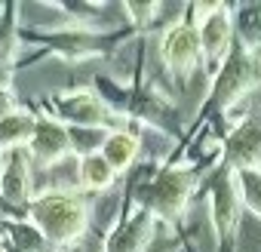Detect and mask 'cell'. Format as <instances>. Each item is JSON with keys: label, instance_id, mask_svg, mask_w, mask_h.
Returning <instances> with one entry per match:
<instances>
[{"label": "cell", "instance_id": "obj_1", "mask_svg": "<svg viewBox=\"0 0 261 252\" xmlns=\"http://www.w3.org/2000/svg\"><path fill=\"white\" fill-rule=\"evenodd\" d=\"M28 221L46 237L49 246H71L86 234L89 203L65 188L43 191L28 203Z\"/></svg>", "mask_w": 261, "mask_h": 252}, {"label": "cell", "instance_id": "obj_2", "mask_svg": "<svg viewBox=\"0 0 261 252\" xmlns=\"http://www.w3.org/2000/svg\"><path fill=\"white\" fill-rule=\"evenodd\" d=\"M197 188V169L191 163H163L145 182L136 185V203L151 209L157 221L178 224L191 206Z\"/></svg>", "mask_w": 261, "mask_h": 252}, {"label": "cell", "instance_id": "obj_3", "mask_svg": "<svg viewBox=\"0 0 261 252\" xmlns=\"http://www.w3.org/2000/svg\"><path fill=\"white\" fill-rule=\"evenodd\" d=\"M258 83H261L258 56H252V53H246L243 46L233 43L230 56L224 59V65L215 71V77L209 83V95H206L203 108L218 111L221 117H227L230 108H240V102H246V95H252Z\"/></svg>", "mask_w": 261, "mask_h": 252}, {"label": "cell", "instance_id": "obj_4", "mask_svg": "<svg viewBox=\"0 0 261 252\" xmlns=\"http://www.w3.org/2000/svg\"><path fill=\"white\" fill-rule=\"evenodd\" d=\"M191 19L200 34V49H203V65L209 77L224 65V59L233 49V16L227 4H197L191 7Z\"/></svg>", "mask_w": 261, "mask_h": 252}, {"label": "cell", "instance_id": "obj_5", "mask_svg": "<svg viewBox=\"0 0 261 252\" xmlns=\"http://www.w3.org/2000/svg\"><path fill=\"white\" fill-rule=\"evenodd\" d=\"M53 117L65 120L68 126H83V130H108V126H114V111L92 89H68V92L53 95Z\"/></svg>", "mask_w": 261, "mask_h": 252}, {"label": "cell", "instance_id": "obj_6", "mask_svg": "<svg viewBox=\"0 0 261 252\" xmlns=\"http://www.w3.org/2000/svg\"><path fill=\"white\" fill-rule=\"evenodd\" d=\"M160 59L169 68V74L178 77V80H188L194 74V68L203 59V49H200V34H197V25H194L191 16L172 22L163 31V37H160Z\"/></svg>", "mask_w": 261, "mask_h": 252}, {"label": "cell", "instance_id": "obj_7", "mask_svg": "<svg viewBox=\"0 0 261 252\" xmlns=\"http://www.w3.org/2000/svg\"><path fill=\"white\" fill-rule=\"evenodd\" d=\"M206 197H209V212H212V224L218 231V240H230L240 218H243V200H240V188H237V175L233 169H227L224 163H218V169L212 172L209 185H206Z\"/></svg>", "mask_w": 261, "mask_h": 252}, {"label": "cell", "instance_id": "obj_8", "mask_svg": "<svg viewBox=\"0 0 261 252\" xmlns=\"http://www.w3.org/2000/svg\"><path fill=\"white\" fill-rule=\"evenodd\" d=\"M157 237V215L142 203H129L120 221L108 231L105 252H148Z\"/></svg>", "mask_w": 261, "mask_h": 252}, {"label": "cell", "instance_id": "obj_9", "mask_svg": "<svg viewBox=\"0 0 261 252\" xmlns=\"http://www.w3.org/2000/svg\"><path fill=\"white\" fill-rule=\"evenodd\" d=\"M221 163L227 169H252L261 166V114H246L224 136Z\"/></svg>", "mask_w": 261, "mask_h": 252}, {"label": "cell", "instance_id": "obj_10", "mask_svg": "<svg viewBox=\"0 0 261 252\" xmlns=\"http://www.w3.org/2000/svg\"><path fill=\"white\" fill-rule=\"evenodd\" d=\"M28 154L40 166H56L59 160L74 154L68 126L62 120H56L53 114H37V126H34V136L28 142Z\"/></svg>", "mask_w": 261, "mask_h": 252}, {"label": "cell", "instance_id": "obj_11", "mask_svg": "<svg viewBox=\"0 0 261 252\" xmlns=\"http://www.w3.org/2000/svg\"><path fill=\"white\" fill-rule=\"evenodd\" d=\"M0 197L10 206L31 203V154L25 148L7 151L4 166H0Z\"/></svg>", "mask_w": 261, "mask_h": 252}, {"label": "cell", "instance_id": "obj_12", "mask_svg": "<svg viewBox=\"0 0 261 252\" xmlns=\"http://www.w3.org/2000/svg\"><path fill=\"white\" fill-rule=\"evenodd\" d=\"M139 151H142V136L129 133V130H117V133L111 130L98 154L111 163V169H114L117 175H123V172L133 169V163H136Z\"/></svg>", "mask_w": 261, "mask_h": 252}, {"label": "cell", "instance_id": "obj_13", "mask_svg": "<svg viewBox=\"0 0 261 252\" xmlns=\"http://www.w3.org/2000/svg\"><path fill=\"white\" fill-rule=\"evenodd\" d=\"M230 16H233V40H237V46H243L252 56L261 53V0L230 7Z\"/></svg>", "mask_w": 261, "mask_h": 252}, {"label": "cell", "instance_id": "obj_14", "mask_svg": "<svg viewBox=\"0 0 261 252\" xmlns=\"http://www.w3.org/2000/svg\"><path fill=\"white\" fill-rule=\"evenodd\" d=\"M34 126H37V114L16 108L13 114L0 117V151H16L25 148L34 136Z\"/></svg>", "mask_w": 261, "mask_h": 252}, {"label": "cell", "instance_id": "obj_15", "mask_svg": "<svg viewBox=\"0 0 261 252\" xmlns=\"http://www.w3.org/2000/svg\"><path fill=\"white\" fill-rule=\"evenodd\" d=\"M77 179L83 188L89 191H111L114 182H117V172L111 169V163L95 151V154H86V157H77Z\"/></svg>", "mask_w": 261, "mask_h": 252}, {"label": "cell", "instance_id": "obj_16", "mask_svg": "<svg viewBox=\"0 0 261 252\" xmlns=\"http://www.w3.org/2000/svg\"><path fill=\"white\" fill-rule=\"evenodd\" d=\"M237 188H240V200L243 209H249L252 215L261 218V166L252 169H237Z\"/></svg>", "mask_w": 261, "mask_h": 252}, {"label": "cell", "instance_id": "obj_17", "mask_svg": "<svg viewBox=\"0 0 261 252\" xmlns=\"http://www.w3.org/2000/svg\"><path fill=\"white\" fill-rule=\"evenodd\" d=\"M10 240H13L16 249H22V252H49L46 237H43L31 221H13V224H10Z\"/></svg>", "mask_w": 261, "mask_h": 252}, {"label": "cell", "instance_id": "obj_18", "mask_svg": "<svg viewBox=\"0 0 261 252\" xmlns=\"http://www.w3.org/2000/svg\"><path fill=\"white\" fill-rule=\"evenodd\" d=\"M123 10H126V16L133 19L139 28H148L151 19H154V13H157V4H126Z\"/></svg>", "mask_w": 261, "mask_h": 252}, {"label": "cell", "instance_id": "obj_19", "mask_svg": "<svg viewBox=\"0 0 261 252\" xmlns=\"http://www.w3.org/2000/svg\"><path fill=\"white\" fill-rule=\"evenodd\" d=\"M13 111H16V98H13L10 86H0V117H7Z\"/></svg>", "mask_w": 261, "mask_h": 252}, {"label": "cell", "instance_id": "obj_20", "mask_svg": "<svg viewBox=\"0 0 261 252\" xmlns=\"http://www.w3.org/2000/svg\"><path fill=\"white\" fill-rule=\"evenodd\" d=\"M258 77H261V53H258Z\"/></svg>", "mask_w": 261, "mask_h": 252}, {"label": "cell", "instance_id": "obj_21", "mask_svg": "<svg viewBox=\"0 0 261 252\" xmlns=\"http://www.w3.org/2000/svg\"><path fill=\"white\" fill-rule=\"evenodd\" d=\"M0 252H7V249H4V246H0Z\"/></svg>", "mask_w": 261, "mask_h": 252}]
</instances>
